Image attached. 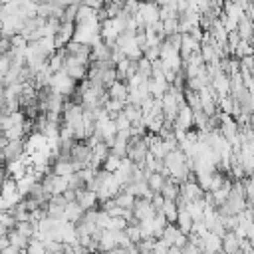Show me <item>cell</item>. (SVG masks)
Instances as JSON below:
<instances>
[{"label": "cell", "instance_id": "cell-1", "mask_svg": "<svg viewBox=\"0 0 254 254\" xmlns=\"http://www.w3.org/2000/svg\"><path fill=\"white\" fill-rule=\"evenodd\" d=\"M26 155V145H24V139H14V141H8L6 147L2 149V157L4 161H16V159H22Z\"/></svg>", "mask_w": 254, "mask_h": 254}, {"label": "cell", "instance_id": "cell-2", "mask_svg": "<svg viewBox=\"0 0 254 254\" xmlns=\"http://www.w3.org/2000/svg\"><path fill=\"white\" fill-rule=\"evenodd\" d=\"M159 212L165 216L167 222H175V220H177V212H179V204H177L175 200H165Z\"/></svg>", "mask_w": 254, "mask_h": 254}, {"label": "cell", "instance_id": "cell-3", "mask_svg": "<svg viewBox=\"0 0 254 254\" xmlns=\"http://www.w3.org/2000/svg\"><path fill=\"white\" fill-rule=\"evenodd\" d=\"M8 240H10L12 246H16V248H20V250H26V248H28V242H30V238L24 236V234H20L16 228H10V230H8Z\"/></svg>", "mask_w": 254, "mask_h": 254}, {"label": "cell", "instance_id": "cell-4", "mask_svg": "<svg viewBox=\"0 0 254 254\" xmlns=\"http://www.w3.org/2000/svg\"><path fill=\"white\" fill-rule=\"evenodd\" d=\"M20 252H22V250H20V248H16V246H12V244H8L6 248H2V250H0V254H20Z\"/></svg>", "mask_w": 254, "mask_h": 254}, {"label": "cell", "instance_id": "cell-5", "mask_svg": "<svg viewBox=\"0 0 254 254\" xmlns=\"http://www.w3.org/2000/svg\"><path fill=\"white\" fill-rule=\"evenodd\" d=\"M8 244H10V240H8V232H6V234H0V250L6 248Z\"/></svg>", "mask_w": 254, "mask_h": 254}, {"label": "cell", "instance_id": "cell-6", "mask_svg": "<svg viewBox=\"0 0 254 254\" xmlns=\"http://www.w3.org/2000/svg\"><path fill=\"white\" fill-rule=\"evenodd\" d=\"M20 254H28V252H26V250H22V252H20Z\"/></svg>", "mask_w": 254, "mask_h": 254}, {"label": "cell", "instance_id": "cell-7", "mask_svg": "<svg viewBox=\"0 0 254 254\" xmlns=\"http://www.w3.org/2000/svg\"><path fill=\"white\" fill-rule=\"evenodd\" d=\"M133 254H139V252H133Z\"/></svg>", "mask_w": 254, "mask_h": 254}]
</instances>
